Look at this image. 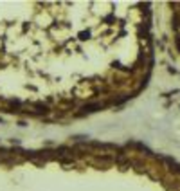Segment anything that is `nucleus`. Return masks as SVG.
Wrapping results in <instances>:
<instances>
[]
</instances>
